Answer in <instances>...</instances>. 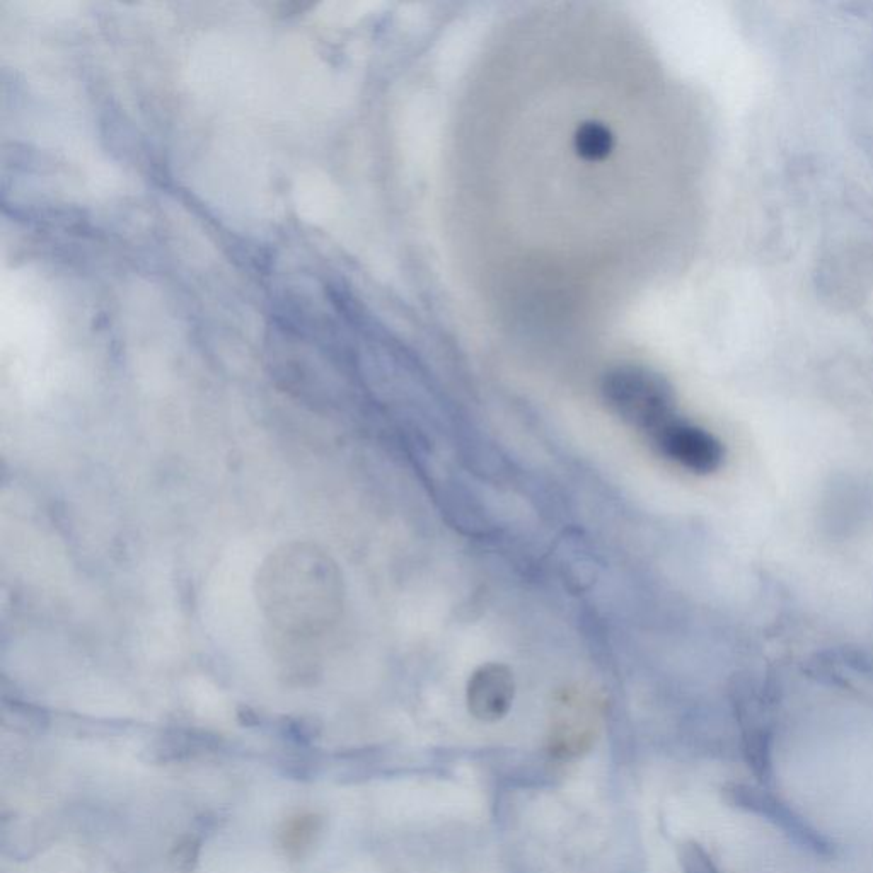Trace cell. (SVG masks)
Returning <instances> with one entry per match:
<instances>
[{"label": "cell", "instance_id": "obj_1", "mask_svg": "<svg viewBox=\"0 0 873 873\" xmlns=\"http://www.w3.org/2000/svg\"><path fill=\"white\" fill-rule=\"evenodd\" d=\"M255 596L273 630L294 640H311L340 618L342 575L318 544L285 543L258 568Z\"/></svg>", "mask_w": 873, "mask_h": 873}, {"label": "cell", "instance_id": "obj_2", "mask_svg": "<svg viewBox=\"0 0 873 873\" xmlns=\"http://www.w3.org/2000/svg\"><path fill=\"white\" fill-rule=\"evenodd\" d=\"M604 401L623 422L652 435L676 418V398L669 382L643 367H618L601 386Z\"/></svg>", "mask_w": 873, "mask_h": 873}, {"label": "cell", "instance_id": "obj_3", "mask_svg": "<svg viewBox=\"0 0 873 873\" xmlns=\"http://www.w3.org/2000/svg\"><path fill=\"white\" fill-rule=\"evenodd\" d=\"M723 793L729 804L751 812L754 816L763 817L776 829H780L781 833L787 834L795 845L814 851L817 855H829L831 851L829 841L817 833L809 822L798 816L795 810L790 809L781 798L768 792L766 788L746 785V783H732L725 787Z\"/></svg>", "mask_w": 873, "mask_h": 873}, {"label": "cell", "instance_id": "obj_6", "mask_svg": "<svg viewBox=\"0 0 873 873\" xmlns=\"http://www.w3.org/2000/svg\"><path fill=\"white\" fill-rule=\"evenodd\" d=\"M514 674L507 665L490 662L478 667L468 681L466 701L476 720L492 723L509 713L514 701Z\"/></svg>", "mask_w": 873, "mask_h": 873}, {"label": "cell", "instance_id": "obj_10", "mask_svg": "<svg viewBox=\"0 0 873 873\" xmlns=\"http://www.w3.org/2000/svg\"><path fill=\"white\" fill-rule=\"evenodd\" d=\"M178 853V865L181 868H190L191 862H195L198 856V845H195L191 839H186L185 845H180L176 848Z\"/></svg>", "mask_w": 873, "mask_h": 873}, {"label": "cell", "instance_id": "obj_4", "mask_svg": "<svg viewBox=\"0 0 873 873\" xmlns=\"http://www.w3.org/2000/svg\"><path fill=\"white\" fill-rule=\"evenodd\" d=\"M648 439L660 456L696 475H710L722 466V442L705 428L681 418H672Z\"/></svg>", "mask_w": 873, "mask_h": 873}, {"label": "cell", "instance_id": "obj_8", "mask_svg": "<svg viewBox=\"0 0 873 873\" xmlns=\"http://www.w3.org/2000/svg\"><path fill=\"white\" fill-rule=\"evenodd\" d=\"M318 831V816L297 817V819L290 822L287 829H285V850L290 851V853H292V851L304 850V848H307V846L313 843V839L316 838Z\"/></svg>", "mask_w": 873, "mask_h": 873}, {"label": "cell", "instance_id": "obj_7", "mask_svg": "<svg viewBox=\"0 0 873 873\" xmlns=\"http://www.w3.org/2000/svg\"><path fill=\"white\" fill-rule=\"evenodd\" d=\"M613 133L602 123H584L575 133V151L585 161H601L613 151Z\"/></svg>", "mask_w": 873, "mask_h": 873}, {"label": "cell", "instance_id": "obj_9", "mask_svg": "<svg viewBox=\"0 0 873 873\" xmlns=\"http://www.w3.org/2000/svg\"><path fill=\"white\" fill-rule=\"evenodd\" d=\"M681 865L684 873H722L713 863L712 856L693 841L681 848Z\"/></svg>", "mask_w": 873, "mask_h": 873}, {"label": "cell", "instance_id": "obj_5", "mask_svg": "<svg viewBox=\"0 0 873 873\" xmlns=\"http://www.w3.org/2000/svg\"><path fill=\"white\" fill-rule=\"evenodd\" d=\"M597 708L579 693H565L551 722L550 751L558 758H575L589 751L596 739Z\"/></svg>", "mask_w": 873, "mask_h": 873}]
</instances>
